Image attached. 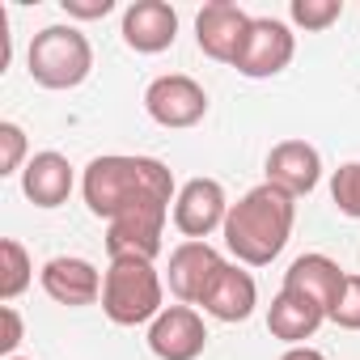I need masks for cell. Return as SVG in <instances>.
<instances>
[{
	"mask_svg": "<svg viewBox=\"0 0 360 360\" xmlns=\"http://www.w3.org/2000/svg\"><path fill=\"white\" fill-rule=\"evenodd\" d=\"M81 191L94 217L110 221H127V217H169L174 195V174L157 161V157H94L85 165Z\"/></svg>",
	"mask_w": 360,
	"mask_h": 360,
	"instance_id": "1",
	"label": "cell"
},
{
	"mask_svg": "<svg viewBox=\"0 0 360 360\" xmlns=\"http://www.w3.org/2000/svg\"><path fill=\"white\" fill-rule=\"evenodd\" d=\"M292 221H297V200L271 183L246 191L238 204H229V217H225V246L238 255V263H250V267H267L288 233H292Z\"/></svg>",
	"mask_w": 360,
	"mask_h": 360,
	"instance_id": "2",
	"label": "cell"
},
{
	"mask_svg": "<svg viewBox=\"0 0 360 360\" xmlns=\"http://www.w3.org/2000/svg\"><path fill=\"white\" fill-rule=\"evenodd\" d=\"M102 309L115 326H140L161 314V276L148 259H110Z\"/></svg>",
	"mask_w": 360,
	"mask_h": 360,
	"instance_id": "3",
	"label": "cell"
},
{
	"mask_svg": "<svg viewBox=\"0 0 360 360\" xmlns=\"http://www.w3.org/2000/svg\"><path fill=\"white\" fill-rule=\"evenodd\" d=\"M26 64L43 89H77L94 68V47L77 26H47L34 34Z\"/></svg>",
	"mask_w": 360,
	"mask_h": 360,
	"instance_id": "4",
	"label": "cell"
},
{
	"mask_svg": "<svg viewBox=\"0 0 360 360\" xmlns=\"http://www.w3.org/2000/svg\"><path fill=\"white\" fill-rule=\"evenodd\" d=\"M144 110L161 127H195L208 115V94L200 81H191L183 72H169L144 89Z\"/></svg>",
	"mask_w": 360,
	"mask_h": 360,
	"instance_id": "5",
	"label": "cell"
},
{
	"mask_svg": "<svg viewBox=\"0 0 360 360\" xmlns=\"http://www.w3.org/2000/svg\"><path fill=\"white\" fill-rule=\"evenodd\" d=\"M250 26H255V18L246 9L229 5V0H212V5H204L200 18H195V43H200V51L208 60L238 64V56H242V47L250 39Z\"/></svg>",
	"mask_w": 360,
	"mask_h": 360,
	"instance_id": "6",
	"label": "cell"
},
{
	"mask_svg": "<svg viewBox=\"0 0 360 360\" xmlns=\"http://www.w3.org/2000/svg\"><path fill=\"white\" fill-rule=\"evenodd\" d=\"M292 56H297L292 30H288L284 22H276V18H255L250 39H246V47H242V56H238L233 68H238L242 77H250V81H263V77L284 72V68L292 64Z\"/></svg>",
	"mask_w": 360,
	"mask_h": 360,
	"instance_id": "7",
	"label": "cell"
},
{
	"mask_svg": "<svg viewBox=\"0 0 360 360\" xmlns=\"http://www.w3.org/2000/svg\"><path fill=\"white\" fill-rule=\"evenodd\" d=\"M225 217H229V200L217 178H191L174 200V225L191 242L208 238L212 229H225Z\"/></svg>",
	"mask_w": 360,
	"mask_h": 360,
	"instance_id": "8",
	"label": "cell"
},
{
	"mask_svg": "<svg viewBox=\"0 0 360 360\" xmlns=\"http://www.w3.org/2000/svg\"><path fill=\"white\" fill-rule=\"evenodd\" d=\"M148 347L161 360H195L208 347L204 318L191 305H169V309H161L153 318V326H148Z\"/></svg>",
	"mask_w": 360,
	"mask_h": 360,
	"instance_id": "9",
	"label": "cell"
},
{
	"mask_svg": "<svg viewBox=\"0 0 360 360\" xmlns=\"http://www.w3.org/2000/svg\"><path fill=\"white\" fill-rule=\"evenodd\" d=\"M178 39V13L165 0H136L123 13V43L140 56H157L165 47H174Z\"/></svg>",
	"mask_w": 360,
	"mask_h": 360,
	"instance_id": "10",
	"label": "cell"
},
{
	"mask_svg": "<svg viewBox=\"0 0 360 360\" xmlns=\"http://www.w3.org/2000/svg\"><path fill=\"white\" fill-rule=\"evenodd\" d=\"M318 178H322V157L314 144L305 140H284L267 153V183L288 191L292 200L297 195H309L318 187Z\"/></svg>",
	"mask_w": 360,
	"mask_h": 360,
	"instance_id": "11",
	"label": "cell"
},
{
	"mask_svg": "<svg viewBox=\"0 0 360 360\" xmlns=\"http://www.w3.org/2000/svg\"><path fill=\"white\" fill-rule=\"evenodd\" d=\"M225 267V259L208 246V242H183V246H174L169 255V292L178 301H195L204 297V288L212 284V276Z\"/></svg>",
	"mask_w": 360,
	"mask_h": 360,
	"instance_id": "12",
	"label": "cell"
},
{
	"mask_svg": "<svg viewBox=\"0 0 360 360\" xmlns=\"http://www.w3.org/2000/svg\"><path fill=\"white\" fill-rule=\"evenodd\" d=\"M43 292L60 305H94L102 297V276L89 259H72V255H60L43 267Z\"/></svg>",
	"mask_w": 360,
	"mask_h": 360,
	"instance_id": "13",
	"label": "cell"
},
{
	"mask_svg": "<svg viewBox=\"0 0 360 360\" xmlns=\"http://www.w3.org/2000/svg\"><path fill=\"white\" fill-rule=\"evenodd\" d=\"M200 305H204L212 318H221V322H246V318L255 314V305H259L255 276L242 271L238 263H225V267L212 276V284L204 288Z\"/></svg>",
	"mask_w": 360,
	"mask_h": 360,
	"instance_id": "14",
	"label": "cell"
},
{
	"mask_svg": "<svg viewBox=\"0 0 360 360\" xmlns=\"http://www.w3.org/2000/svg\"><path fill=\"white\" fill-rule=\"evenodd\" d=\"M343 284H347V271H343L335 259H326V255H301V259L284 271V288L309 297V301L322 305L326 314H330V305L339 301Z\"/></svg>",
	"mask_w": 360,
	"mask_h": 360,
	"instance_id": "15",
	"label": "cell"
},
{
	"mask_svg": "<svg viewBox=\"0 0 360 360\" xmlns=\"http://www.w3.org/2000/svg\"><path fill=\"white\" fill-rule=\"evenodd\" d=\"M22 191L39 208H60L72 195V165L60 153H34L22 169Z\"/></svg>",
	"mask_w": 360,
	"mask_h": 360,
	"instance_id": "16",
	"label": "cell"
},
{
	"mask_svg": "<svg viewBox=\"0 0 360 360\" xmlns=\"http://www.w3.org/2000/svg\"><path fill=\"white\" fill-rule=\"evenodd\" d=\"M322 318H326L322 305H314V301L301 297V292L280 288V292L271 297V309H267V330H271L276 339L301 347V339H309V335L322 326Z\"/></svg>",
	"mask_w": 360,
	"mask_h": 360,
	"instance_id": "17",
	"label": "cell"
},
{
	"mask_svg": "<svg viewBox=\"0 0 360 360\" xmlns=\"http://www.w3.org/2000/svg\"><path fill=\"white\" fill-rule=\"evenodd\" d=\"M0 259H5V267H0V301H18L26 288H30V255H26V246L18 242V238H5L0 242Z\"/></svg>",
	"mask_w": 360,
	"mask_h": 360,
	"instance_id": "18",
	"label": "cell"
},
{
	"mask_svg": "<svg viewBox=\"0 0 360 360\" xmlns=\"http://www.w3.org/2000/svg\"><path fill=\"white\" fill-rule=\"evenodd\" d=\"M330 200H335V208L343 217L360 221V161H347V165L335 169V178H330Z\"/></svg>",
	"mask_w": 360,
	"mask_h": 360,
	"instance_id": "19",
	"label": "cell"
},
{
	"mask_svg": "<svg viewBox=\"0 0 360 360\" xmlns=\"http://www.w3.org/2000/svg\"><path fill=\"white\" fill-rule=\"evenodd\" d=\"M288 13H292V22L305 26V30H326L330 22H339L343 0H292Z\"/></svg>",
	"mask_w": 360,
	"mask_h": 360,
	"instance_id": "20",
	"label": "cell"
},
{
	"mask_svg": "<svg viewBox=\"0 0 360 360\" xmlns=\"http://www.w3.org/2000/svg\"><path fill=\"white\" fill-rule=\"evenodd\" d=\"M326 318L343 330H360V276H347V284H343V292H339V301L330 305Z\"/></svg>",
	"mask_w": 360,
	"mask_h": 360,
	"instance_id": "21",
	"label": "cell"
},
{
	"mask_svg": "<svg viewBox=\"0 0 360 360\" xmlns=\"http://www.w3.org/2000/svg\"><path fill=\"white\" fill-rule=\"evenodd\" d=\"M26 157V131L18 123H0V174H18Z\"/></svg>",
	"mask_w": 360,
	"mask_h": 360,
	"instance_id": "22",
	"label": "cell"
},
{
	"mask_svg": "<svg viewBox=\"0 0 360 360\" xmlns=\"http://www.w3.org/2000/svg\"><path fill=\"white\" fill-rule=\"evenodd\" d=\"M0 322H5V335H0V352H5V360H13L18 343H22V314L13 305H0Z\"/></svg>",
	"mask_w": 360,
	"mask_h": 360,
	"instance_id": "23",
	"label": "cell"
},
{
	"mask_svg": "<svg viewBox=\"0 0 360 360\" xmlns=\"http://www.w3.org/2000/svg\"><path fill=\"white\" fill-rule=\"evenodd\" d=\"M64 13L77 18V22H94V18H106L115 9V0H60Z\"/></svg>",
	"mask_w": 360,
	"mask_h": 360,
	"instance_id": "24",
	"label": "cell"
},
{
	"mask_svg": "<svg viewBox=\"0 0 360 360\" xmlns=\"http://www.w3.org/2000/svg\"><path fill=\"white\" fill-rule=\"evenodd\" d=\"M280 360H326V356H322L318 347H305V343H301V347H288Z\"/></svg>",
	"mask_w": 360,
	"mask_h": 360,
	"instance_id": "25",
	"label": "cell"
},
{
	"mask_svg": "<svg viewBox=\"0 0 360 360\" xmlns=\"http://www.w3.org/2000/svg\"><path fill=\"white\" fill-rule=\"evenodd\" d=\"M13 360H22V356H13Z\"/></svg>",
	"mask_w": 360,
	"mask_h": 360,
	"instance_id": "26",
	"label": "cell"
}]
</instances>
